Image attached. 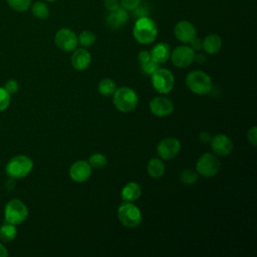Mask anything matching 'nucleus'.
<instances>
[{
  "instance_id": "nucleus-6",
  "label": "nucleus",
  "mask_w": 257,
  "mask_h": 257,
  "mask_svg": "<svg viewBox=\"0 0 257 257\" xmlns=\"http://www.w3.org/2000/svg\"><path fill=\"white\" fill-rule=\"evenodd\" d=\"M28 217L27 206L19 199H12L5 205L4 219L5 222L12 225H20Z\"/></svg>"
},
{
  "instance_id": "nucleus-14",
  "label": "nucleus",
  "mask_w": 257,
  "mask_h": 257,
  "mask_svg": "<svg viewBox=\"0 0 257 257\" xmlns=\"http://www.w3.org/2000/svg\"><path fill=\"white\" fill-rule=\"evenodd\" d=\"M92 168L87 161L80 160L74 162L69 168V177L76 183H83L87 181L91 176Z\"/></svg>"
},
{
  "instance_id": "nucleus-33",
  "label": "nucleus",
  "mask_w": 257,
  "mask_h": 257,
  "mask_svg": "<svg viewBox=\"0 0 257 257\" xmlns=\"http://www.w3.org/2000/svg\"><path fill=\"white\" fill-rule=\"evenodd\" d=\"M247 140L252 146H256L257 144V127L253 125L249 131L247 132Z\"/></svg>"
},
{
  "instance_id": "nucleus-2",
  "label": "nucleus",
  "mask_w": 257,
  "mask_h": 257,
  "mask_svg": "<svg viewBox=\"0 0 257 257\" xmlns=\"http://www.w3.org/2000/svg\"><path fill=\"white\" fill-rule=\"evenodd\" d=\"M112 101L115 108L120 112H130L137 107L139 96L132 87L120 86L112 94Z\"/></svg>"
},
{
  "instance_id": "nucleus-34",
  "label": "nucleus",
  "mask_w": 257,
  "mask_h": 257,
  "mask_svg": "<svg viewBox=\"0 0 257 257\" xmlns=\"http://www.w3.org/2000/svg\"><path fill=\"white\" fill-rule=\"evenodd\" d=\"M103 4L108 11H114L119 7V0H103Z\"/></svg>"
},
{
  "instance_id": "nucleus-20",
  "label": "nucleus",
  "mask_w": 257,
  "mask_h": 257,
  "mask_svg": "<svg viewBox=\"0 0 257 257\" xmlns=\"http://www.w3.org/2000/svg\"><path fill=\"white\" fill-rule=\"evenodd\" d=\"M147 172L151 178L160 179L164 176L166 172V166L162 159L153 158L149 161L147 165Z\"/></svg>"
},
{
  "instance_id": "nucleus-35",
  "label": "nucleus",
  "mask_w": 257,
  "mask_h": 257,
  "mask_svg": "<svg viewBox=\"0 0 257 257\" xmlns=\"http://www.w3.org/2000/svg\"><path fill=\"white\" fill-rule=\"evenodd\" d=\"M138 59H139V61H140V63H141V64H142V63H145V62L150 61V60L152 59L150 51L142 50V51L139 53V55H138Z\"/></svg>"
},
{
  "instance_id": "nucleus-1",
  "label": "nucleus",
  "mask_w": 257,
  "mask_h": 257,
  "mask_svg": "<svg viewBox=\"0 0 257 257\" xmlns=\"http://www.w3.org/2000/svg\"><path fill=\"white\" fill-rule=\"evenodd\" d=\"M133 35L140 44H151L157 38L158 27L155 21L148 16L140 17L135 22Z\"/></svg>"
},
{
  "instance_id": "nucleus-40",
  "label": "nucleus",
  "mask_w": 257,
  "mask_h": 257,
  "mask_svg": "<svg viewBox=\"0 0 257 257\" xmlns=\"http://www.w3.org/2000/svg\"><path fill=\"white\" fill-rule=\"evenodd\" d=\"M46 1H49V2H53V1H56V0H46Z\"/></svg>"
},
{
  "instance_id": "nucleus-19",
  "label": "nucleus",
  "mask_w": 257,
  "mask_h": 257,
  "mask_svg": "<svg viewBox=\"0 0 257 257\" xmlns=\"http://www.w3.org/2000/svg\"><path fill=\"white\" fill-rule=\"evenodd\" d=\"M142 196V188L136 182H128L125 184L121 191L120 197L124 202H135Z\"/></svg>"
},
{
  "instance_id": "nucleus-38",
  "label": "nucleus",
  "mask_w": 257,
  "mask_h": 257,
  "mask_svg": "<svg viewBox=\"0 0 257 257\" xmlns=\"http://www.w3.org/2000/svg\"><path fill=\"white\" fill-rule=\"evenodd\" d=\"M195 60H197L198 63L203 64L206 61V55L203 53H199V54L195 55Z\"/></svg>"
},
{
  "instance_id": "nucleus-23",
  "label": "nucleus",
  "mask_w": 257,
  "mask_h": 257,
  "mask_svg": "<svg viewBox=\"0 0 257 257\" xmlns=\"http://www.w3.org/2000/svg\"><path fill=\"white\" fill-rule=\"evenodd\" d=\"M116 84L115 82L111 79V78H102L99 83H98V86H97V89H98V92L103 95V96H111L115 89H116Z\"/></svg>"
},
{
  "instance_id": "nucleus-36",
  "label": "nucleus",
  "mask_w": 257,
  "mask_h": 257,
  "mask_svg": "<svg viewBox=\"0 0 257 257\" xmlns=\"http://www.w3.org/2000/svg\"><path fill=\"white\" fill-rule=\"evenodd\" d=\"M190 44L194 50H201L203 48V40H201L197 36L190 42Z\"/></svg>"
},
{
  "instance_id": "nucleus-3",
  "label": "nucleus",
  "mask_w": 257,
  "mask_h": 257,
  "mask_svg": "<svg viewBox=\"0 0 257 257\" xmlns=\"http://www.w3.org/2000/svg\"><path fill=\"white\" fill-rule=\"evenodd\" d=\"M185 81L189 90L195 94L206 95L212 90V79L202 70H193L189 72Z\"/></svg>"
},
{
  "instance_id": "nucleus-7",
  "label": "nucleus",
  "mask_w": 257,
  "mask_h": 257,
  "mask_svg": "<svg viewBox=\"0 0 257 257\" xmlns=\"http://www.w3.org/2000/svg\"><path fill=\"white\" fill-rule=\"evenodd\" d=\"M221 169V162L215 154L205 153L196 163V172L203 178L215 177Z\"/></svg>"
},
{
  "instance_id": "nucleus-26",
  "label": "nucleus",
  "mask_w": 257,
  "mask_h": 257,
  "mask_svg": "<svg viewBox=\"0 0 257 257\" xmlns=\"http://www.w3.org/2000/svg\"><path fill=\"white\" fill-rule=\"evenodd\" d=\"M77 40H78V44H80L82 47H90L94 44L96 40V36L92 31L83 30L77 36Z\"/></svg>"
},
{
  "instance_id": "nucleus-17",
  "label": "nucleus",
  "mask_w": 257,
  "mask_h": 257,
  "mask_svg": "<svg viewBox=\"0 0 257 257\" xmlns=\"http://www.w3.org/2000/svg\"><path fill=\"white\" fill-rule=\"evenodd\" d=\"M127 18H128L127 10L119 6L116 10L109 11V14L106 17V23L110 28L117 29L125 24V22L127 21Z\"/></svg>"
},
{
  "instance_id": "nucleus-28",
  "label": "nucleus",
  "mask_w": 257,
  "mask_h": 257,
  "mask_svg": "<svg viewBox=\"0 0 257 257\" xmlns=\"http://www.w3.org/2000/svg\"><path fill=\"white\" fill-rule=\"evenodd\" d=\"M8 5L17 12H25L31 5V0H7Z\"/></svg>"
},
{
  "instance_id": "nucleus-21",
  "label": "nucleus",
  "mask_w": 257,
  "mask_h": 257,
  "mask_svg": "<svg viewBox=\"0 0 257 257\" xmlns=\"http://www.w3.org/2000/svg\"><path fill=\"white\" fill-rule=\"evenodd\" d=\"M222 47V39L217 34H209L203 40V49L208 54H216Z\"/></svg>"
},
{
  "instance_id": "nucleus-8",
  "label": "nucleus",
  "mask_w": 257,
  "mask_h": 257,
  "mask_svg": "<svg viewBox=\"0 0 257 257\" xmlns=\"http://www.w3.org/2000/svg\"><path fill=\"white\" fill-rule=\"evenodd\" d=\"M151 80L153 87L160 94H167L171 92L175 85V77L167 68L159 67L151 75Z\"/></svg>"
},
{
  "instance_id": "nucleus-13",
  "label": "nucleus",
  "mask_w": 257,
  "mask_h": 257,
  "mask_svg": "<svg viewBox=\"0 0 257 257\" xmlns=\"http://www.w3.org/2000/svg\"><path fill=\"white\" fill-rule=\"evenodd\" d=\"M151 112L159 117H164L170 115L174 110L173 101L166 96L160 95L152 98L149 103Z\"/></svg>"
},
{
  "instance_id": "nucleus-25",
  "label": "nucleus",
  "mask_w": 257,
  "mask_h": 257,
  "mask_svg": "<svg viewBox=\"0 0 257 257\" xmlns=\"http://www.w3.org/2000/svg\"><path fill=\"white\" fill-rule=\"evenodd\" d=\"M199 174L192 169H185L180 173L179 179L184 185H193L198 181Z\"/></svg>"
},
{
  "instance_id": "nucleus-4",
  "label": "nucleus",
  "mask_w": 257,
  "mask_h": 257,
  "mask_svg": "<svg viewBox=\"0 0 257 257\" xmlns=\"http://www.w3.org/2000/svg\"><path fill=\"white\" fill-rule=\"evenodd\" d=\"M117 219L126 228H137L143 222L140 208L134 202H122L117 208Z\"/></svg>"
},
{
  "instance_id": "nucleus-10",
  "label": "nucleus",
  "mask_w": 257,
  "mask_h": 257,
  "mask_svg": "<svg viewBox=\"0 0 257 257\" xmlns=\"http://www.w3.org/2000/svg\"><path fill=\"white\" fill-rule=\"evenodd\" d=\"M54 43L60 50L65 52H71L75 48H77V35L69 28H60L55 33Z\"/></svg>"
},
{
  "instance_id": "nucleus-15",
  "label": "nucleus",
  "mask_w": 257,
  "mask_h": 257,
  "mask_svg": "<svg viewBox=\"0 0 257 257\" xmlns=\"http://www.w3.org/2000/svg\"><path fill=\"white\" fill-rule=\"evenodd\" d=\"M174 34L179 41L190 43L197 36V31L193 23L187 20H181L175 25Z\"/></svg>"
},
{
  "instance_id": "nucleus-30",
  "label": "nucleus",
  "mask_w": 257,
  "mask_h": 257,
  "mask_svg": "<svg viewBox=\"0 0 257 257\" xmlns=\"http://www.w3.org/2000/svg\"><path fill=\"white\" fill-rule=\"evenodd\" d=\"M159 64L157 62H155L153 59H151L150 61L148 62H145V63H142L141 64V69H142V72L146 75H152L158 68H159Z\"/></svg>"
},
{
  "instance_id": "nucleus-27",
  "label": "nucleus",
  "mask_w": 257,
  "mask_h": 257,
  "mask_svg": "<svg viewBox=\"0 0 257 257\" xmlns=\"http://www.w3.org/2000/svg\"><path fill=\"white\" fill-rule=\"evenodd\" d=\"M88 164L93 169H101L107 164V159L104 155L100 153H94L92 154L88 159Z\"/></svg>"
},
{
  "instance_id": "nucleus-5",
  "label": "nucleus",
  "mask_w": 257,
  "mask_h": 257,
  "mask_svg": "<svg viewBox=\"0 0 257 257\" xmlns=\"http://www.w3.org/2000/svg\"><path fill=\"white\" fill-rule=\"evenodd\" d=\"M33 169V161L25 155H18L10 159L5 167V172L11 179H23Z\"/></svg>"
},
{
  "instance_id": "nucleus-24",
  "label": "nucleus",
  "mask_w": 257,
  "mask_h": 257,
  "mask_svg": "<svg viewBox=\"0 0 257 257\" xmlns=\"http://www.w3.org/2000/svg\"><path fill=\"white\" fill-rule=\"evenodd\" d=\"M32 14L38 19H45L49 16V8L48 6L41 1H37L32 4L31 7Z\"/></svg>"
},
{
  "instance_id": "nucleus-31",
  "label": "nucleus",
  "mask_w": 257,
  "mask_h": 257,
  "mask_svg": "<svg viewBox=\"0 0 257 257\" xmlns=\"http://www.w3.org/2000/svg\"><path fill=\"white\" fill-rule=\"evenodd\" d=\"M4 88L6 89V91L10 94H14L18 91L19 89V83L15 80V79H8L6 82H5V85H4Z\"/></svg>"
},
{
  "instance_id": "nucleus-32",
  "label": "nucleus",
  "mask_w": 257,
  "mask_h": 257,
  "mask_svg": "<svg viewBox=\"0 0 257 257\" xmlns=\"http://www.w3.org/2000/svg\"><path fill=\"white\" fill-rule=\"evenodd\" d=\"M121 7L125 10H134L137 6L140 5L141 0H119Z\"/></svg>"
},
{
  "instance_id": "nucleus-22",
  "label": "nucleus",
  "mask_w": 257,
  "mask_h": 257,
  "mask_svg": "<svg viewBox=\"0 0 257 257\" xmlns=\"http://www.w3.org/2000/svg\"><path fill=\"white\" fill-rule=\"evenodd\" d=\"M17 236V229L15 225L5 222L0 227V240L2 242H11Z\"/></svg>"
},
{
  "instance_id": "nucleus-9",
  "label": "nucleus",
  "mask_w": 257,
  "mask_h": 257,
  "mask_svg": "<svg viewBox=\"0 0 257 257\" xmlns=\"http://www.w3.org/2000/svg\"><path fill=\"white\" fill-rule=\"evenodd\" d=\"M195 55V50L191 46L180 45L171 52L170 58L176 67L186 68L194 62Z\"/></svg>"
},
{
  "instance_id": "nucleus-12",
  "label": "nucleus",
  "mask_w": 257,
  "mask_h": 257,
  "mask_svg": "<svg viewBox=\"0 0 257 257\" xmlns=\"http://www.w3.org/2000/svg\"><path fill=\"white\" fill-rule=\"evenodd\" d=\"M210 145L213 153L219 157L229 156L234 148L232 140L224 134H218L212 137L210 140Z\"/></svg>"
},
{
  "instance_id": "nucleus-11",
  "label": "nucleus",
  "mask_w": 257,
  "mask_h": 257,
  "mask_svg": "<svg viewBox=\"0 0 257 257\" xmlns=\"http://www.w3.org/2000/svg\"><path fill=\"white\" fill-rule=\"evenodd\" d=\"M181 150V143L178 139L169 137L163 139L157 146V153L162 160L174 159Z\"/></svg>"
},
{
  "instance_id": "nucleus-39",
  "label": "nucleus",
  "mask_w": 257,
  "mask_h": 257,
  "mask_svg": "<svg viewBox=\"0 0 257 257\" xmlns=\"http://www.w3.org/2000/svg\"><path fill=\"white\" fill-rule=\"evenodd\" d=\"M7 255H8V251L6 247L2 243H0V257H7Z\"/></svg>"
},
{
  "instance_id": "nucleus-29",
  "label": "nucleus",
  "mask_w": 257,
  "mask_h": 257,
  "mask_svg": "<svg viewBox=\"0 0 257 257\" xmlns=\"http://www.w3.org/2000/svg\"><path fill=\"white\" fill-rule=\"evenodd\" d=\"M11 102V94L6 91V89L0 86V112L7 109Z\"/></svg>"
},
{
  "instance_id": "nucleus-37",
  "label": "nucleus",
  "mask_w": 257,
  "mask_h": 257,
  "mask_svg": "<svg viewBox=\"0 0 257 257\" xmlns=\"http://www.w3.org/2000/svg\"><path fill=\"white\" fill-rule=\"evenodd\" d=\"M211 135L210 133L208 132H201L199 134V140L202 142V143H209L210 140H211Z\"/></svg>"
},
{
  "instance_id": "nucleus-16",
  "label": "nucleus",
  "mask_w": 257,
  "mask_h": 257,
  "mask_svg": "<svg viewBox=\"0 0 257 257\" xmlns=\"http://www.w3.org/2000/svg\"><path fill=\"white\" fill-rule=\"evenodd\" d=\"M70 62L72 67L75 70H78V71L85 70L91 62L90 52L87 49H85V47L75 48L72 52Z\"/></svg>"
},
{
  "instance_id": "nucleus-18",
  "label": "nucleus",
  "mask_w": 257,
  "mask_h": 257,
  "mask_svg": "<svg viewBox=\"0 0 257 257\" xmlns=\"http://www.w3.org/2000/svg\"><path fill=\"white\" fill-rule=\"evenodd\" d=\"M150 53H151L152 59L155 62H157L158 64H161V63H165L169 60V58L171 56V49H170L169 44H167L165 42H160L152 48Z\"/></svg>"
}]
</instances>
